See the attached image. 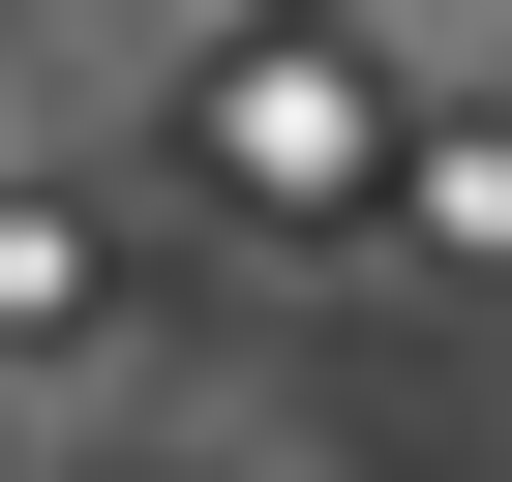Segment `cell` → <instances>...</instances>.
I'll return each mask as SVG.
<instances>
[{
    "label": "cell",
    "mask_w": 512,
    "mask_h": 482,
    "mask_svg": "<svg viewBox=\"0 0 512 482\" xmlns=\"http://www.w3.org/2000/svg\"><path fill=\"white\" fill-rule=\"evenodd\" d=\"M91 302H121V272H91V211H0V362H61Z\"/></svg>",
    "instance_id": "obj_1"
}]
</instances>
